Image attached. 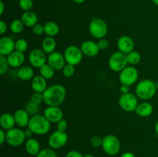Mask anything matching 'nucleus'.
Segmentation results:
<instances>
[{"label": "nucleus", "mask_w": 158, "mask_h": 157, "mask_svg": "<svg viewBox=\"0 0 158 157\" xmlns=\"http://www.w3.org/2000/svg\"><path fill=\"white\" fill-rule=\"evenodd\" d=\"M66 96V89L63 85L49 86L43 92L44 103L48 106H60Z\"/></svg>", "instance_id": "1"}, {"label": "nucleus", "mask_w": 158, "mask_h": 157, "mask_svg": "<svg viewBox=\"0 0 158 157\" xmlns=\"http://www.w3.org/2000/svg\"><path fill=\"white\" fill-rule=\"evenodd\" d=\"M27 127L30 129L34 134L43 135L49 132L51 123L46 119L44 115L37 114L31 116Z\"/></svg>", "instance_id": "2"}, {"label": "nucleus", "mask_w": 158, "mask_h": 157, "mask_svg": "<svg viewBox=\"0 0 158 157\" xmlns=\"http://www.w3.org/2000/svg\"><path fill=\"white\" fill-rule=\"evenodd\" d=\"M157 89L156 83L151 79H143L136 86V95L142 100L151 99L155 95Z\"/></svg>", "instance_id": "3"}, {"label": "nucleus", "mask_w": 158, "mask_h": 157, "mask_svg": "<svg viewBox=\"0 0 158 157\" xmlns=\"http://www.w3.org/2000/svg\"><path fill=\"white\" fill-rule=\"evenodd\" d=\"M127 54L117 51L114 52L110 56L108 60V66L112 71L116 72H120L123 69L127 66Z\"/></svg>", "instance_id": "4"}, {"label": "nucleus", "mask_w": 158, "mask_h": 157, "mask_svg": "<svg viewBox=\"0 0 158 157\" xmlns=\"http://www.w3.org/2000/svg\"><path fill=\"white\" fill-rule=\"evenodd\" d=\"M102 149L108 155H115L120 149V142L116 135L109 134L103 138Z\"/></svg>", "instance_id": "5"}, {"label": "nucleus", "mask_w": 158, "mask_h": 157, "mask_svg": "<svg viewBox=\"0 0 158 157\" xmlns=\"http://www.w3.org/2000/svg\"><path fill=\"white\" fill-rule=\"evenodd\" d=\"M89 31L91 35L96 38H103L108 32L107 24L104 20L95 18L91 20L89 25Z\"/></svg>", "instance_id": "6"}, {"label": "nucleus", "mask_w": 158, "mask_h": 157, "mask_svg": "<svg viewBox=\"0 0 158 157\" xmlns=\"http://www.w3.org/2000/svg\"><path fill=\"white\" fill-rule=\"evenodd\" d=\"M25 132L20 128H12L6 132V143L12 147H17L23 144L26 140Z\"/></svg>", "instance_id": "7"}, {"label": "nucleus", "mask_w": 158, "mask_h": 157, "mask_svg": "<svg viewBox=\"0 0 158 157\" xmlns=\"http://www.w3.org/2000/svg\"><path fill=\"white\" fill-rule=\"evenodd\" d=\"M138 99L137 96L134 93L128 92L126 94H122L119 99V105L120 107L123 111L127 112H135L137 106H138Z\"/></svg>", "instance_id": "8"}, {"label": "nucleus", "mask_w": 158, "mask_h": 157, "mask_svg": "<svg viewBox=\"0 0 158 157\" xmlns=\"http://www.w3.org/2000/svg\"><path fill=\"white\" fill-rule=\"evenodd\" d=\"M63 55L67 64L75 66L81 62L83 54L80 47L77 46H69L65 49Z\"/></svg>", "instance_id": "9"}, {"label": "nucleus", "mask_w": 158, "mask_h": 157, "mask_svg": "<svg viewBox=\"0 0 158 157\" xmlns=\"http://www.w3.org/2000/svg\"><path fill=\"white\" fill-rule=\"evenodd\" d=\"M139 77L137 69L134 66H127L120 72L119 78L122 85L131 86L136 83Z\"/></svg>", "instance_id": "10"}, {"label": "nucleus", "mask_w": 158, "mask_h": 157, "mask_svg": "<svg viewBox=\"0 0 158 157\" xmlns=\"http://www.w3.org/2000/svg\"><path fill=\"white\" fill-rule=\"evenodd\" d=\"M68 142V135L64 131L57 129L52 132L49 137L48 144L49 147L53 149H59L65 146Z\"/></svg>", "instance_id": "11"}, {"label": "nucleus", "mask_w": 158, "mask_h": 157, "mask_svg": "<svg viewBox=\"0 0 158 157\" xmlns=\"http://www.w3.org/2000/svg\"><path fill=\"white\" fill-rule=\"evenodd\" d=\"M28 59L32 67L40 69L42 66L46 64L47 57L43 49H34L29 52Z\"/></svg>", "instance_id": "12"}, {"label": "nucleus", "mask_w": 158, "mask_h": 157, "mask_svg": "<svg viewBox=\"0 0 158 157\" xmlns=\"http://www.w3.org/2000/svg\"><path fill=\"white\" fill-rule=\"evenodd\" d=\"M43 115L50 123H57L63 119V112L60 106H48L45 109Z\"/></svg>", "instance_id": "13"}, {"label": "nucleus", "mask_w": 158, "mask_h": 157, "mask_svg": "<svg viewBox=\"0 0 158 157\" xmlns=\"http://www.w3.org/2000/svg\"><path fill=\"white\" fill-rule=\"evenodd\" d=\"M47 63L55 70H61L66 65L64 55L60 52H54L47 57Z\"/></svg>", "instance_id": "14"}, {"label": "nucleus", "mask_w": 158, "mask_h": 157, "mask_svg": "<svg viewBox=\"0 0 158 157\" xmlns=\"http://www.w3.org/2000/svg\"><path fill=\"white\" fill-rule=\"evenodd\" d=\"M15 50V41L12 37L3 36L0 38V55L8 56Z\"/></svg>", "instance_id": "15"}, {"label": "nucleus", "mask_w": 158, "mask_h": 157, "mask_svg": "<svg viewBox=\"0 0 158 157\" xmlns=\"http://www.w3.org/2000/svg\"><path fill=\"white\" fill-rule=\"evenodd\" d=\"M80 49L83 52V55L87 57H94L98 55L100 49L98 47L97 42L91 40H86L82 42L80 46Z\"/></svg>", "instance_id": "16"}, {"label": "nucleus", "mask_w": 158, "mask_h": 157, "mask_svg": "<svg viewBox=\"0 0 158 157\" xmlns=\"http://www.w3.org/2000/svg\"><path fill=\"white\" fill-rule=\"evenodd\" d=\"M117 46L119 51L125 54H128L134 51L135 45H134V40L131 37L127 36V35H123L118 38Z\"/></svg>", "instance_id": "17"}, {"label": "nucleus", "mask_w": 158, "mask_h": 157, "mask_svg": "<svg viewBox=\"0 0 158 157\" xmlns=\"http://www.w3.org/2000/svg\"><path fill=\"white\" fill-rule=\"evenodd\" d=\"M7 57L8 62L10 67L12 68H19L23 66V63L25 62V55L23 52H18L15 50L12 53L9 54Z\"/></svg>", "instance_id": "18"}, {"label": "nucleus", "mask_w": 158, "mask_h": 157, "mask_svg": "<svg viewBox=\"0 0 158 157\" xmlns=\"http://www.w3.org/2000/svg\"><path fill=\"white\" fill-rule=\"evenodd\" d=\"M14 119H15V124L20 128H24L28 126L29 118V114L26 111V109H18L15 112Z\"/></svg>", "instance_id": "19"}, {"label": "nucleus", "mask_w": 158, "mask_h": 157, "mask_svg": "<svg viewBox=\"0 0 158 157\" xmlns=\"http://www.w3.org/2000/svg\"><path fill=\"white\" fill-rule=\"evenodd\" d=\"M31 87L35 92H41L43 93L47 89V82L46 78L41 75L34 76L31 81Z\"/></svg>", "instance_id": "20"}, {"label": "nucleus", "mask_w": 158, "mask_h": 157, "mask_svg": "<svg viewBox=\"0 0 158 157\" xmlns=\"http://www.w3.org/2000/svg\"><path fill=\"white\" fill-rule=\"evenodd\" d=\"M21 21L25 26L27 27H33L38 23V16L32 11H26L21 15Z\"/></svg>", "instance_id": "21"}, {"label": "nucleus", "mask_w": 158, "mask_h": 157, "mask_svg": "<svg viewBox=\"0 0 158 157\" xmlns=\"http://www.w3.org/2000/svg\"><path fill=\"white\" fill-rule=\"evenodd\" d=\"M15 124L14 115H12L9 112H5L0 117V126L2 129L8 131L9 129L14 128Z\"/></svg>", "instance_id": "22"}, {"label": "nucleus", "mask_w": 158, "mask_h": 157, "mask_svg": "<svg viewBox=\"0 0 158 157\" xmlns=\"http://www.w3.org/2000/svg\"><path fill=\"white\" fill-rule=\"evenodd\" d=\"M153 111H154V107L152 105L148 102H143V103H139L135 112L138 116L146 118V117L150 116L153 113Z\"/></svg>", "instance_id": "23"}, {"label": "nucleus", "mask_w": 158, "mask_h": 157, "mask_svg": "<svg viewBox=\"0 0 158 157\" xmlns=\"http://www.w3.org/2000/svg\"><path fill=\"white\" fill-rule=\"evenodd\" d=\"M25 149L27 153L31 155H37L41 150L40 143L34 138H29L26 140L25 143Z\"/></svg>", "instance_id": "24"}, {"label": "nucleus", "mask_w": 158, "mask_h": 157, "mask_svg": "<svg viewBox=\"0 0 158 157\" xmlns=\"http://www.w3.org/2000/svg\"><path fill=\"white\" fill-rule=\"evenodd\" d=\"M19 78L23 81H29L34 77V71L31 66H23L19 69L17 72Z\"/></svg>", "instance_id": "25"}, {"label": "nucleus", "mask_w": 158, "mask_h": 157, "mask_svg": "<svg viewBox=\"0 0 158 157\" xmlns=\"http://www.w3.org/2000/svg\"><path fill=\"white\" fill-rule=\"evenodd\" d=\"M56 42L54 37L46 36L42 42V49L46 54H51L55 52Z\"/></svg>", "instance_id": "26"}, {"label": "nucleus", "mask_w": 158, "mask_h": 157, "mask_svg": "<svg viewBox=\"0 0 158 157\" xmlns=\"http://www.w3.org/2000/svg\"><path fill=\"white\" fill-rule=\"evenodd\" d=\"M45 33L47 36L55 37L60 32V27L58 24L53 21H48L44 23Z\"/></svg>", "instance_id": "27"}, {"label": "nucleus", "mask_w": 158, "mask_h": 157, "mask_svg": "<svg viewBox=\"0 0 158 157\" xmlns=\"http://www.w3.org/2000/svg\"><path fill=\"white\" fill-rule=\"evenodd\" d=\"M40 74L41 76L46 78V80L50 79V78H52L54 76L55 69L52 66H49L48 63H46V64H45L44 66H43L40 69Z\"/></svg>", "instance_id": "28"}, {"label": "nucleus", "mask_w": 158, "mask_h": 157, "mask_svg": "<svg viewBox=\"0 0 158 157\" xmlns=\"http://www.w3.org/2000/svg\"><path fill=\"white\" fill-rule=\"evenodd\" d=\"M24 26V24L21 19H15L10 23L9 29L13 34H19L23 32Z\"/></svg>", "instance_id": "29"}, {"label": "nucleus", "mask_w": 158, "mask_h": 157, "mask_svg": "<svg viewBox=\"0 0 158 157\" xmlns=\"http://www.w3.org/2000/svg\"><path fill=\"white\" fill-rule=\"evenodd\" d=\"M127 57L128 64L131 66H136L141 60V55L137 51H132L130 53L127 54Z\"/></svg>", "instance_id": "30"}, {"label": "nucleus", "mask_w": 158, "mask_h": 157, "mask_svg": "<svg viewBox=\"0 0 158 157\" xmlns=\"http://www.w3.org/2000/svg\"><path fill=\"white\" fill-rule=\"evenodd\" d=\"M25 109L29 114V115H32H32H37V113L40 112V105L35 104V103H32V101L29 100V101L26 103Z\"/></svg>", "instance_id": "31"}, {"label": "nucleus", "mask_w": 158, "mask_h": 157, "mask_svg": "<svg viewBox=\"0 0 158 157\" xmlns=\"http://www.w3.org/2000/svg\"><path fill=\"white\" fill-rule=\"evenodd\" d=\"M29 47L28 42L25 38H19L15 42V49L18 52L24 53Z\"/></svg>", "instance_id": "32"}, {"label": "nucleus", "mask_w": 158, "mask_h": 157, "mask_svg": "<svg viewBox=\"0 0 158 157\" xmlns=\"http://www.w3.org/2000/svg\"><path fill=\"white\" fill-rule=\"evenodd\" d=\"M35 157H58V155L52 148H45L41 149Z\"/></svg>", "instance_id": "33"}, {"label": "nucleus", "mask_w": 158, "mask_h": 157, "mask_svg": "<svg viewBox=\"0 0 158 157\" xmlns=\"http://www.w3.org/2000/svg\"><path fill=\"white\" fill-rule=\"evenodd\" d=\"M9 67L10 66L8 62L7 57L0 55V75H3L6 74L9 69Z\"/></svg>", "instance_id": "34"}, {"label": "nucleus", "mask_w": 158, "mask_h": 157, "mask_svg": "<svg viewBox=\"0 0 158 157\" xmlns=\"http://www.w3.org/2000/svg\"><path fill=\"white\" fill-rule=\"evenodd\" d=\"M62 71H63V74L65 77L69 78V77H72L75 73V66L66 63L64 67L63 68Z\"/></svg>", "instance_id": "35"}, {"label": "nucleus", "mask_w": 158, "mask_h": 157, "mask_svg": "<svg viewBox=\"0 0 158 157\" xmlns=\"http://www.w3.org/2000/svg\"><path fill=\"white\" fill-rule=\"evenodd\" d=\"M19 6L20 9L24 12L30 11L33 6V2H32V0H19Z\"/></svg>", "instance_id": "36"}, {"label": "nucleus", "mask_w": 158, "mask_h": 157, "mask_svg": "<svg viewBox=\"0 0 158 157\" xmlns=\"http://www.w3.org/2000/svg\"><path fill=\"white\" fill-rule=\"evenodd\" d=\"M30 101L32 103H35L37 105H40L44 102V97H43V93L41 92H35L32 93V95L30 97Z\"/></svg>", "instance_id": "37"}, {"label": "nucleus", "mask_w": 158, "mask_h": 157, "mask_svg": "<svg viewBox=\"0 0 158 157\" xmlns=\"http://www.w3.org/2000/svg\"><path fill=\"white\" fill-rule=\"evenodd\" d=\"M90 144L94 147H100L103 144V138L100 135H94L90 139Z\"/></svg>", "instance_id": "38"}, {"label": "nucleus", "mask_w": 158, "mask_h": 157, "mask_svg": "<svg viewBox=\"0 0 158 157\" xmlns=\"http://www.w3.org/2000/svg\"><path fill=\"white\" fill-rule=\"evenodd\" d=\"M32 33L35 35H43V33H45L44 30V26L42 24H40V23H37L36 25L32 27Z\"/></svg>", "instance_id": "39"}, {"label": "nucleus", "mask_w": 158, "mask_h": 157, "mask_svg": "<svg viewBox=\"0 0 158 157\" xmlns=\"http://www.w3.org/2000/svg\"><path fill=\"white\" fill-rule=\"evenodd\" d=\"M97 45H98V47L100 49V50H104V49H107L108 46H109V41L104 38H100L97 42Z\"/></svg>", "instance_id": "40"}, {"label": "nucleus", "mask_w": 158, "mask_h": 157, "mask_svg": "<svg viewBox=\"0 0 158 157\" xmlns=\"http://www.w3.org/2000/svg\"><path fill=\"white\" fill-rule=\"evenodd\" d=\"M56 124H57V129H58V130L64 131V132H66V130L67 129V127H68V123L66 119H61L60 121H59Z\"/></svg>", "instance_id": "41"}, {"label": "nucleus", "mask_w": 158, "mask_h": 157, "mask_svg": "<svg viewBox=\"0 0 158 157\" xmlns=\"http://www.w3.org/2000/svg\"><path fill=\"white\" fill-rule=\"evenodd\" d=\"M65 157H83V155L77 150H70L66 154Z\"/></svg>", "instance_id": "42"}, {"label": "nucleus", "mask_w": 158, "mask_h": 157, "mask_svg": "<svg viewBox=\"0 0 158 157\" xmlns=\"http://www.w3.org/2000/svg\"><path fill=\"white\" fill-rule=\"evenodd\" d=\"M8 30V26L6 23V22L1 20L0 21V34L1 35H4Z\"/></svg>", "instance_id": "43"}, {"label": "nucleus", "mask_w": 158, "mask_h": 157, "mask_svg": "<svg viewBox=\"0 0 158 157\" xmlns=\"http://www.w3.org/2000/svg\"><path fill=\"white\" fill-rule=\"evenodd\" d=\"M6 141V132L3 129H0V144L3 145Z\"/></svg>", "instance_id": "44"}, {"label": "nucleus", "mask_w": 158, "mask_h": 157, "mask_svg": "<svg viewBox=\"0 0 158 157\" xmlns=\"http://www.w3.org/2000/svg\"><path fill=\"white\" fill-rule=\"evenodd\" d=\"M120 92H121L122 94H126V93H128L130 90V86H126V85H121V86H120Z\"/></svg>", "instance_id": "45"}, {"label": "nucleus", "mask_w": 158, "mask_h": 157, "mask_svg": "<svg viewBox=\"0 0 158 157\" xmlns=\"http://www.w3.org/2000/svg\"><path fill=\"white\" fill-rule=\"evenodd\" d=\"M25 132V135H26V138L29 139V138H32V135H33V132H32V131L30 129H29V128H26V130L24 131Z\"/></svg>", "instance_id": "46"}, {"label": "nucleus", "mask_w": 158, "mask_h": 157, "mask_svg": "<svg viewBox=\"0 0 158 157\" xmlns=\"http://www.w3.org/2000/svg\"><path fill=\"white\" fill-rule=\"evenodd\" d=\"M120 157H136L133 152H125L120 155Z\"/></svg>", "instance_id": "47"}, {"label": "nucleus", "mask_w": 158, "mask_h": 157, "mask_svg": "<svg viewBox=\"0 0 158 157\" xmlns=\"http://www.w3.org/2000/svg\"><path fill=\"white\" fill-rule=\"evenodd\" d=\"M5 11V4L2 1H0V15H3Z\"/></svg>", "instance_id": "48"}, {"label": "nucleus", "mask_w": 158, "mask_h": 157, "mask_svg": "<svg viewBox=\"0 0 158 157\" xmlns=\"http://www.w3.org/2000/svg\"><path fill=\"white\" fill-rule=\"evenodd\" d=\"M86 0H73V2H75L76 4H83Z\"/></svg>", "instance_id": "49"}, {"label": "nucleus", "mask_w": 158, "mask_h": 157, "mask_svg": "<svg viewBox=\"0 0 158 157\" xmlns=\"http://www.w3.org/2000/svg\"><path fill=\"white\" fill-rule=\"evenodd\" d=\"M154 129H155V132L157 133V135H158V121L156 123L155 126H154Z\"/></svg>", "instance_id": "50"}, {"label": "nucleus", "mask_w": 158, "mask_h": 157, "mask_svg": "<svg viewBox=\"0 0 158 157\" xmlns=\"http://www.w3.org/2000/svg\"><path fill=\"white\" fill-rule=\"evenodd\" d=\"M83 157H94V155H92V154H85V155H83Z\"/></svg>", "instance_id": "51"}, {"label": "nucleus", "mask_w": 158, "mask_h": 157, "mask_svg": "<svg viewBox=\"0 0 158 157\" xmlns=\"http://www.w3.org/2000/svg\"><path fill=\"white\" fill-rule=\"evenodd\" d=\"M152 2L156 5V6H158V0H152Z\"/></svg>", "instance_id": "52"}, {"label": "nucleus", "mask_w": 158, "mask_h": 157, "mask_svg": "<svg viewBox=\"0 0 158 157\" xmlns=\"http://www.w3.org/2000/svg\"><path fill=\"white\" fill-rule=\"evenodd\" d=\"M156 86H157V89H158V83H156Z\"/></svg>", "instance_id": "53"}]
</instances>
